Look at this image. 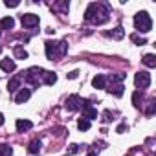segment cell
Listing matches in <instances>:
<instances>
[{"label":"cell","mask_w":156,"mask_h":156,"mask_svg":"<svg viewBox=\"0 0 156 156\" xmlns=\"http://www.w3.org/2000/svg\"><path fill=\"white\" fill-rule=\"evenodd\" d=\"M130 41H132V42H136V44H145V42H147L145 39H140L138 35H130Z\"/></svg>","instance_id":"obj_25"},{"label":"cell","mask_w":156,"mask_h":156,"mask_svg":"<svg viewBox=\"0 0 156 156\" xmlns=\"http://www.w3.org/2000/svg\"><path fill=\"white\" fill-rule=\"evenodd\" d=\"M143 64L149 66V68H154V66H156V57H154L152 53H147V55L143 57Z\"/></svg>","instance_id":"obj_20"},{"label":"cell","mask_w":156,"mask_h":156,"mask_svg":"<svg viewBox=\"0 0 156 156\" xmlns=\"http://www.w3.org/2000/svg\"><path fill=\"white\" fill-rule=\"evenodd\" d=\"M66 75H68V79H75V77L79 75V72H77V70H73V72H70V73H66Z\"/></svg>","instance_id":"obj_29"},{"label":"cell","mask_w":156,"mask_h":156,"mask_svg":"<svg viewBox=\"0 0 156 156\" xmlns=\"http://www.w3.org/2000/svg\"><path fill=\"white\" fill-rule=\"evenodd\" d=\"M15 127H17V130H19V132H26V130H30V129L33 127V123H31L30 119H17Z\"/></svg>","instance_id":"obj_12"},{"label":"cell","mask_w":156,"mask_h":156,"mask_svg":"<svg viewBox=\"0 0 156 156\" xmlns=\"http://www.w3.org/2000/svg\"><path fill=\"white\" fill-rule=\"evenodd\" d=\"M4 125V114H0V127Z\"/></svg>","instance_id":"obj_31"},{"label":"cell","mask_w":156,"mask_h":156,"mask_svg":"<svg viewBox=\"0 0 156 156\" xmlns=\"http://www.w3.org/2000/svg\"><path fill=\"white\" fill-rule=\"evenodd\" d=\"M0 68L9 73V72L15 70V61H13V59H2V61H0Z\"/></svg>","instance_id":"obj_14"},{"label":"cell","mask_w":156,"mask_h":156,"mask_svg":"<svg viewBox=\"0 0 156 156\" xmlns=\"http://www.w3.org/2000/svg\"><path fill=\"white\" fill-rule=\"evenodd\" d=\"M134 28L140 33H149L152 30V20H151L147 11H140V13L134 15Z\"/></svg>","instance_id":"obj_3"},{"label":"cell","mask_w":156,"mask_h":156,"mask_svg":"<svg viewBox=\"0 0 156 156\" xmlns=\"http://www.w3.org/2000/svg\"><path fill=\"white\" fill-rule=\"evenodd\" d=\"M13 26H15V20L11 17H4L0 20V30H13Z\"/></svg>","instance_id":"obj_16"},{"label":"cell","mask_w":156,"mask_h":156,"mask_svg":"<svg viewBox=\"0 0 156 156\" xmlns=\"http://www.w3.org/2000/svg\"><path fill=\"white\" fill-rule=\"evenodd\" d=\"M85 20L87 22H92V24H105L108 20V9L107 6L103 4H98V2H92L87 11H85Z\"/></svg>","instance_id":"obj_1"},{"label":"cell","mask_w":156,"mask_h":156,"mask_svg":"<svg viewBox=\"0 0 156 156\" xmlns=\"http://www.w3.org/2000/svg\"><path fill=\"white\" fill-rule=\"evenodd\" d=\"M77 127H79V130H88V129H90V121L85 119V118H79V121H77Z\"/></svg>","instance_id":"obj_23"},{"label":"cell","mask_w":156,"mask_h":156,"mask_svg":"<svg viewBox=\"0 0 156 156\" xmlns=\"http://www.w3.org/2000/svg\"><path fill=\"white\" fill-rule=\"evenodd\" d=\"M42 73H44V70H42V68H39V66H33V68H30V70H26V72H24V79H26L30 85H33V87H39V85L42 83V81H41Z\"/></svg>","instance_id":"obj_4"},{"label":"cell","mask_w":156,"mask_h":156,"mask_svg":"<svg viewBox=\"0 0 156 156\" xmlns=\"http://www.w3.org/2000/svg\"><path fill=\"white\" fill-rule=\"evenodd\" d=\"M108 37H112V39H118V41H119V39H123V37H125V30H123V28H114V30L108 33Z\"/></svg>","instance_id":"obj_19"},{"label":"cell","mask_w":156,"mask_h":156,"mask_svg":"<svg viewBox=\"0 0 156 156\" xmlns=\"http://www.w3.org/2000/svg\"><path fill=\"white\" fill-rule=\"evenodd\" d=\"M154 105H156L154 99H151V101H149V108H147V116H152V114H154Z\"/></svg>","instance_id":"obj_26"},{"label":"cell","mask_w":156,"mask_h":156,"mask_svg":"<svg viewBox=\"0 0 156 156\" xmlns=\"http://www.w3.org/2000/svg\"><path fill=\"white\" fill-rule=\"evenodd\" d=\"M15 57H17V59H28V51H26L22 46H17V48H15Z\"/></svg>","instance_id":"obj_22"},{"label":"cell","mask_w":156,"mask_h":156,"mask_svg":"<svg viewBox=\"0 0 156 156\" xmlns=\"http://www.w3.org/2000/svg\"><path fill=\"white\" fill-rule=\"evenodd\" d=\"M141 101H143V94H141V90H136V92L132 94V103H134V107H136V108H141Z\"/></svg>","instance_id":"obj_17"},{"label":"cell","mask_w":156,"mask_h":156,"mask_svg":"<svg viewBox=\"0 0 156 156\" xmlns=\"http://www.w3.org/2000/svg\"><path fill=\"white\" fill-rule=\"evenodd\" d=\"M20 83H22V77H19V75L11 77V79L8 81V90H9V92H17V90L20 88Z\"/></svg>","instance_id":"obj_11"},{"label":"cell","mask_w":156,"mask_h":156,"mask_svg":"<svg viewBox=\"0 0 156 156\" xmlns=\"http://www.w3.org/2000/svg\"><path fill=\"white\" fill-rule=\"evenodd\" d=\"M8 8H17L19 6V2H17V0H11V2H9V0H6V2H4Z\"/></svg>","instance_id":"obj_28"},{"label":"cell","mask_w":156,"mask_h":156,"mask_svg":"<svg viewBox=\"0 0 156 156\" xmlns=\"http://www.w3.org/2000/svg\"><path fill=\"white\" fill-rule=\"evenodd\" d=\"M13 154V149L6 143H0V156H11Z\"/></svg>","instance_id":"obj_21"},{"label":"cell","mask_w":156,"mask_h":156,"mask_svg":"<svg viewBox=\"0 0 156 156\" xmlns=\"http://www.w3.org/2000/svg\"><path fill=\"white\" fill-rule=\"evenodd\" d=\"M77 152H79V145H77V143H72V145L68 147V154H77Z\"/></svg>","instance_id":"obj_24"},{"label":"cell","mask_w":156,"mask_h":156,"mask_svg":"<svg viewBox=\"0 0 156 156\" xmlns=\"http://www.w3.org/2000/svg\"><path fill=\"white\" fill-rule=\"evenodd\" d=\"M107 92H108V94H114V96H118V98H119V96H123V85H121L119 81H118V83H114V81H112V83L107 87Z\"/></svg>","instance_id":"obj_10"},{"label":"cell","mask_w":156,"mask_h":156,"mask_svg":"<svg viewBox=\"0 0 156 156\" xmlns=\"http://www.w3.org/2000/svg\"><path fill=\"white\" fill-rule=\"evenodd\" d=\"M134 85H136V88H140V90L149 88V85H151V75H149L147 72H138V73L134 75Z\"/></svg>","instance_id":"obj_5"},{"label":"cell","mask_w":156,"mask_h":156,"mask_svg":"<svg viewBox=\"0 0 156 156\" xmlns=\"http://www.w3.org/2000/svg\"><path fill=\"white\" fill-rule=\"evenodd\" d=\"M28 151H30V154H39V152H41V141H39V140H33V141H30V145H28Z\"/></svg>","instance_id":"obj_18"},{"label":"cell","mask_w":156,"mask_h":156,"mask_svg":"<svg viewBox=\"0 0 156 156\" xmlns=\"http://www.w3.org/2000/svg\"><path fill=\"white\" fill-rule=\"evenodd\" d=\"M0 51H2V48H0Z\"/></svg>","instance_id":"obj_33"},{"label":"cell","mask_w":156,"mask_h":156,"mask_svg":"<svg viewBox=\"0 0 156 156\" xmlns=\"http://www.w3.org/2000/svg\"><path fill=\"white\" fill-rule=\"evenodd\" d=\"M125 130H127V125H119V127H118V132H119V134L125 132Z\"/></svg>","instance_id":"obj_30"},{"label":"cell","mask_w":156,"mask_h":156,"mask_svg":"<svg viewBox=\"0 0 156 156\" xmlns=\"http://www.w3.org/2000/svg\"><path fill=\"white\" fill-rule=\"evenodd\" d=\"M83 105H85V101L79 98V96H68V99H66V108L70 110V112H73V110H81L83 108Z\"/></svg>","instance_id":"obj_6"},{"label":"cell","mask_w":156,"mask_h":156,"mask_svg":"<svg viewBox=\"0 0 156 156\" xmlns=\"http://www.w3.org/2000/svg\"><path fill=\"white\" fill-rule=\"evenodd\" d=\"M83 118L85 119H88V121H92V119H98V108H94L88 101H85V105H83Z\"/></svg>","instance_id":"obj_7"},{"label":"cell","mask_w":156,"mask_h":156,"mask_svg":"<svg viewBox=\"0 0 156 156\" xmlns=\"http://www.w3.org/2000/svg\"><path fill=\"white\" fill-rule=\"evenodd\" d=\"M103 121H107V123L112 121V112H110V110H105V112H103Z\"/></svg>","instance_id":"obj_27"},{"label":"cell","mask_w":156,"mask_h":156,"mask_svg":"<svg viewBox=\"0 0 156 156\" xmlns=\"http://www.w3.org/2000/svg\"><path fill=\"white\" fill-rule=\"evenodd\" d=\"M44 48H46V57H48L50 61H57V59H61V57L68 51V44H66L64 41H59V42H55V41H46Z\"/></svg>","instance_id":"obj_2"},{"label":"cell","mask_w":156,"mask_h":156,"mask_svg":"<svg viewBox=\"0 0 156 156\" xmlns=\"http://www.w3.org/2000/svg\"><path fill=\"white\" fill-rule=\"evenodd\" d=\"M87 156H98V154H94V152H90V154H87Z\"/></svg>","instance_id":"obj_32"},{"label":"cell","mask_w":156,"mask_h":156,"mask_svg":"<svg viewBox=\"0 0 156 156\" xmlns=\"http://www.w3.org/2000/svg\"><path fill=\"white\" fill-rule=\"evenodd\" d=\"M55 81H57V75H55L53 72H46V70H44V73H42V83L51 87V85H55Z\"/></svg>","instance_id":"obj_13"},{"label":"cell","mask_w":156,"mask_h":156,"mask_svg":"<svg viewBox=\"0 0 156 156\" xmlns=\"http://www.w3.org/2000/svg\"><path fill=\"white\" fill-rule=\"evenodd\" d=\"M22 26L24 28H35V26H39V15H33V13H26V15H22Z\"/></svg>","instance_id":"obj_8"},{"label":"cell","mask_w":156,"mask_h":156,"mask_svg":"<svg viewBox=\"0 0 156 156\" xmlns=\"http://www.w3.org/2000/svg\"><path fill=\"white\" fill-rule=\"evenodd\" d=\"M30 98H31V90H30V88H20V90L17 92V96H15V103L22 105V103H26Z\"/></svg>","instance_id":"obj_9"},{"label":"cell","mask_w":156,"mask_h":156,"mask_svg":"<svg viewBox=\"0 0 156 156\" xmlns=\"http://www.w3.org/2000/svg\"><path fill=\"white\" fill-rule=\"evenodd\" d=\"M92 85H94V88H105L107 87V77L105 75H96L94 79H92Z\"/></svg>","instance_id":"obj_15"}]
</instances>
